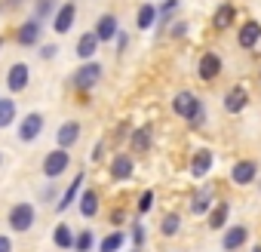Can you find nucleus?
<instances>
[{
	"instance_id": "nucleus-1",
	"label": "nucleus",
	"mask_w": 261,
	"mask_h": 252,
	"mask_svg": "<svg viewBox=\"0 0 261 252\" xmlns=\"http://www.w3.org/2000/svg\"><path fill=\"white\" fill-rule=\"evenodd\" d=\"M172 111H175L181 120H188L191 126H203V120H206V108H203V102H200L194 92H188V89L175 92V98H172Z\"/></svg>"
},
{
	"instance_id": "nucleus-2",
	"label": "nucleus",
	"mask_w": 261,
	"mask_h": 252,
	"mask_svg": "<svg viewBox=\"0 0 261 252\" xmlns=\"http://www.w3.org/2000/svg\"><path fill=\"white\" fill-rule=\"evenodd\" d=\"M68 166H71V154H68V148H56V151H49V154L43 157L40 172H43L46 179H59V175L68 172Z\"/></svg>"
},
{
	"instance_id": "nucleus-3",
	"label": "nucleus",
	"mask_w": 261,
	"mask_h": 252,
	"mask_svg": "<svg viewBox=\"0 0 261 252\" xmlns=\"http://www.w3.org/2000/svg\"><path fill=\"white\" fill-rule=\"evenodd\" d=\"M34 218H37V209H34L31 203H16V206L10 209V215H7V221H10V228H13L16 234L31 231V228H34Z\"/></svg>"
},
{
	"instance_id": "nucleus-4",
	"label": "nucleus",
	"mask_w": 261,
	"mask_h": 252,
	"mask_svg": "<svg viewBox=\"0 0 261 252\" xmlns=\"http://www.w3.org/2000/svg\"><path fill=\"white\" fill-rule=\"evenodd\" d=\"M98 80H101V65H98V62H86V65H80V68L74 71V77H71L74 89H80V92H89Z\"/></svg>"
},
{
	"instance_id": "nucleus-5",
	"label": "nucleus",
	"mask_w": 261,
	"mask_h": 252,
	"mask_svg": "<svg viewBox=\"0 0 261 252\" xmlns=\"http://www.w3.org/2000/svg\"><path fill=\"white\" fill-rule=\"evenodd\" d=\"M40 133H43V114H28V117H22V123H19V142H34V139H40Z\"/></svg>"
},
{
	"instance_id": "nucleus-6",
	"label": "nucleus",
	"mask_w": 261,
	"mask_h": 252,
	"mask_svg": "<svg viewBox=\"0 0 261 252\" xmlns=\"http://www.w3.org/2000/svg\"><path fill=\"white\" fill-rule=\"evenodd\" d=\"M255 179H258V163H255V160H240V163H233V169H230V182H233V185L246 188V185H252Z\"/></svg>"
},
{
	"instance_id": "nucleus-7",
	"label": "nucleus",
	"mask_w": 261,
	"mask_h": 252,
	"mask_svg": "<svg viewBox=\"0 0 261 252\" xmlns=\"http://www.w3.org/2000/svg\"><path fill=\"white\" fill-rule=\"evenodd\" d=\"M221 74V59H218V53H203L200 56V62H197V77L200 80H215Z\"/></svg>"
},
{
	"instance_id": "nucleus-8",
	"label": "nucleus",
	"mask_w": 261,
	"mask_h": 252,
	"mask_svg": "<svg viewBox=\"0 0 261 252\" xmlns=\"http://www.w3.org/2000/svg\"><path fill=\"white\" fill-rule=\"evenodd\" d=\"M237 43H240L243 49H255V46L261 43V22H255V19L243 22L240 34H237Z\"/></svg>"
},
{
	"instance_id": "nucleus-9",
	"label": "nucleus",
	"mask_w": 261,
	"mask_h": 252,
	"mask_svg": "<svg viewBox=\"0 0 261 252\" xmlns=\"http://www.w3.org/2000/svg\"><path fill=\"white\" fill-rule=\"evenodd\" d=\"M74 19H77V7L71 4V0H68L65 7H59V10H56V19H53V28H56V34H68V31L74 28Z\"/></svg>"
},
{
	"instance_id": "nucleus-10",
	"label": "nucleus",
	"mask_w": 261,
	"mask_h": 252,
	"mask_svg": "<svg viewBox=\"0 0 261 252\" xmlns=\"http://www.w3.org/2000/svg\"><path fill=\"white\" fill-rule=\"evenodd\" d=\"M40 40V19H28L16 28V43L19 46H34Z\"/></svg>"
},
{
	"instance_id": "nucleus-11",
	"label": "nucleus",
	"mask_w": 261,
	"mask_h": 252,
	"mask_svg": "<svg viewBox=\"0 0 261 252\" xmlns=\"http://www.w3.org/2000/svg\"><path fill=\"white\" fill-rule=\"evenodd\" d=\"M249 108V92L243 89V86H230L227 92H224V111L227 114H240V111H246Z\"/></svg>"
},
{
	"instance_id": "nucleus-12",
	"label": "nucleus",
	"mask_w": 261,
	"mask_h": 252,
	"mask_svg": "<svg viewBox=\"0 0 261 252\" xmlns=\"http://www.w3.org/2000/svg\"><path fill=\"white\" fill-rule=\"evenodd\" d=\"M243 243H249V228H246V224H230V228L224 231V237H221V246H224L227 252H237Z\"/></svg>"
},
{
	"instance_id": "nucleus-13",
	"label": "nucleus",
	"mask_w": 261,
	"mask_h": 252,
	"mask_svg": "<svg viewBox=\"0 0 261 252\" xmlns=\"http://www.w3.org/2000/svg\"><path fill=\"white\" fill-rule=\"evenodd\" d=\"M212 163H215V157H212V151H209V148H200V151H194V157H191V175H194V179H203V175H209Z\"/></svg>"
},
{
	"instance_id": "nucleus-14",
	"label": "nucleus",
	"mask_w": 261,
	"mask_h": 252,
	"mask_svg": "<svg viewBox=\"0 0 261 252\" xmlns=\"http://www.w3.org/2000/svg\"><path fill=\"white\" fill-rule=\"evenodd\" d=\"M77 139H80V123L77 120H65L59 126V133H56V145L59 148H71V145H77Z\"/></svg>"
},
{
	"instance_id": "nucleus-15",
	"label": "nucleus",
	"mask_w": 261,
	"mask_h": 252,
	"mask_svg": "<svg viewBox=\"0 0 261 252\" xmlns=\"http://www.w3.org/2000/svg\"><path fill=\"white\" fill-rule=\"evenodd\" d=\"M133 169H136V163H133V157H129V154H117V157L111 160V179H114V182L133 179Z\"/></svg>"
},
{
	"instance_id": "nucleus-16",
	"label": "nucleus",
	"mask_w": 261,
	"mask_h": 252,
	"mask_svg": "<svg viewBox=\"0 0 261 252\" xmlns=\"http://www.w3.org/2000/svg\"><path fill=\"white\" fill-rule=\"evenodd\" d=\"M28 86V65L25 62H16L10 71H7V89L10 92H22Z\"/></svg>"
},
{
	"instance_id": "nucleus-17",
	"label": "nucleus",
	"mask_w": 261,
	"mask_h": 252,
	"mask_svg": "<svg viewBox=\"0 0 261 252\" xmlns=\"http://www.w3.org/2000/svg\"><path fill=\"white\" fill-rule=\"evenodd\" d=\"M80 194H83V172H77V175H74V182L68 185V191L56 200V212H65V209H68V206L80 197Z\"/></svg>"
},
{
	"instance_id": "nucleus-18",
	"label": "nucleus",
	"mask_w": 261,
	"mask_h": 252,
	"mask_svg": "<svg viewBox=\"0 0 261 252\" xmlns=\"http://www.w3.org/2000/svg\"><path fill=\"white\" fill-rule=\"evenodd\" d=\"M95 34H98V40H101V43H108V40H114V37L120 34V25H117V16H111V13H105V16L98 19V25H95Z\"/></svg>"
},
{
	"instance_id": "nucleus-19",
	"label": "nucleus",
	"mask_w": 261,
	"mask_h": 252,
	"mask_svg": "<svg viewBox=\"0 0 261 252\" xmlns=\"http://www.w3.org/2000/svg\"><path fill=\"white\" fill-rule=\"evenodd\" d=\"M160 19V10L154 7V4H142L139 7V13H136V25L142 28V31H148V28H154V22Z\"/></svg>"
},
{
	"instance_id": "nucleus-20",
	"label": "nucleus",
	"mask_w": 261,
	"mask_h": 252,
	"mask_svg": "<svg viewBox=\"0 0 261 252\" xmlns=\"http://www.w3.org/2000/svg\"><path fill=\"white\" fill-rule=\"evenodd\" d=\"M98 34L95 31H86V34H80V40H77V56L80 59H92L95 56V49H98Z\"/></svg>"
},
{
	"instance_id": "nucleus-21",
	"label": "nucleus",
	"mask_w": 261,
	"mask_h": 252,
	"mask_svg": "<svg viewBox=\"0 0 261 252\" xmlns=\"http://www.w3.org/2000/svg\"><path fill=\"white\" fill-rule=\"evenodd\" d=\"M233 16H237V7H233V4H221V7L215 10V16H212V25H215L218 31H224V28L233 25Z\"/></svg>"
},
{
	"instance_id": "nucleus-22",
	"label": "nucleus",
	"mask_w": 261,
	"mask_h": 252,
	"mask_svg": "<svg viewBox=\"0 0 261 252\" xmlns=\"http://www.w3.org/2000/svg\"><path fill=\"white\" fill-rule=\"evenodd\" d=\"M74 231L62 221V224H56V231H53V246H59V249H74Z\"/></svg>"
},
{
	"instance_id": "nucleus-23",
	"label": "nucleus",
	"mask_w": 261,
	"mask_h": 252,
	"mask_svg": "<svg viewBox=\"0 0 261 252\" xmlns=\"http://www.w3.org/2000/svg\"><path fill=\"white\" fill-rule=\"evenodd\" d=\"M129 145H133L136 154H145L151 148V126H139V130L133 133V139H129Z\"/></svg>"
},
{
	"instance_id": "nucleus-24",
	"label": "nucleus",
	"mask_w": 261,
	"mask_h": 252,
	"mask_svg": "<svg viewBox=\"0 0 261 252\" xmlns=\"http://www.w3.org/2000/svg\"><path fill=\"white\" fill-rule=\"evenodd\" d=\"M95 212H98V194L86 188V191L80 194V215H83V218H95Z\"/></svg>"
},
{
	"instance_id": "nucleus-25",
	"label": "nucleus",
	"mask_w": 261,
	"mask_h": 252,
	"mask_svg": "<svg viewBox=\"0 0 261 252\" xmlns=\"http://www.w3.org/2000/svg\"><path fill=\"white\" fill-rule=\"evenodd\" d=\"M227 215H230L227 200H224V203H215V206L209 209V228H212V231H221V228H224V221H227Z\"/></svg>"
},
{
	"instance_id": "nucleus-26",
	"label": "nucleus",
	"mask_w": 261,
	"mask_h": 252,
	"mask_svg": "<svg viewBox=\"0 0 261 252\" xmlns=\"http://www.w3.org/2000/svg\"><path fill=\"white\" fill-rule=\"evenodd\" d=\"M212 209V191L206 188V191H197V197L191 200V212L194 215H206Z\"/></svg>"
},
{
	"instance_id": "nucleus-27",
	"label": "nucleus",
	"mask_w": 261,
	"mask_h": 252,
	"mask_svg": "<svg viewBox=\"0 0 261 252\" xmlns=\"http://www.w3.org/2000/svg\"><path fill=\"white\" fill-rule=\"evenodd\" d=\"M13 120H16V102L13 98H0V130H7Z\"/></svg>"
},
{
	"instance_id": "nucleus-28",
	"label": "nucleus",
	"mask_w": 261,
	"mask_h": 252,
	"mask_svg": "<svg viewBox=\"0 0 261 252\" xmlns=\"http://www.w3.org/2000/svg\"><path fill=\"white\" fill-rule=\"evenodd\" d=\"M178 228H181V215H175V212H169V215L160 221V234H163V237H175Z\"/></svg>"
},
{
	"instance_id": "nucleus-29",
	"label": "nucleus",
	"mask_w": 261,
	"mask_h": 252,
	"mask_svg": "<svg viewBox=\"0 0 261 252\" xmlns=\"http://www.w3.org/2000/svg\"><path fill=\"white\" fill-rule=\"evenodd\" d=\"M123 243H126V237H123L120 231H114V234H108V237L98 243V252H117Z\"/></svg>"
},
{
	"instance_id": "nucleus-30",
	"label": "nucleus",
	"mask_w": 261,
	"mask_h": 252,
	"mask_svg": "<svg viewBox=\"0 0 261 252\" xmlns=\"http://www.w3.org/2000/svg\"><path fill=\"white\" fill-rule=\"evenodd\" d=\"M92 246H95L92 231H80V234H77V240H74V249H77V252H89Z\"/></svg>"
},
{
	"instance_id": "nucleus-31",
	"label": "nucleus",
	"mask_w": 261,
	"mask_h": 252,
	"mask_svg": "<svg viewBox=\"0 0 261 252\" xmlns=\"http://www.w3.org/2000/svg\"><path fill=\"white\" fill-rule=\"evenodd\" d=\"M53 10H56V0H37V4H34V19L46 22Z\"/></svg>"
},
{
	"instance_id": "nucleus-32",
	"label": "nucleus",
	"mask_w": 261,
	"mask_h": 252,
	"mask_svg": "<svg viewBox=\"0 0 261 252\" xmlns=\"http://www.w3.org/2000/svg\"><path fill=\"white\" fill-rule=\"evenodd\" d=\"M133 246H136V249H142V246H145V224H142V221H136V224H133Z\"/></svg>"
},
{
	"instance_id": "nucleus-33",
	"label": "nucleus",
	"mask_w": 261,
	"mask_h": 252,
	"mask_svg": "<svg viewBox=\"0 0 261 252\" xmlns=\"http://www.w3.org/2000/svg\"><path fill=\"white\" fill-rule=\"evenodd\" d=\"M178 10V0H166V4L160 7V22H169V16Z\"/></svg>"
},
{
	"instance_id": "nucleus-34",
	"label": "nucleus",
	"mask_w": 261,
	"mask_h": 252,
	"mask_svg": "<svg viewBox=\"0 0 261 252\" xmlns=\"http://www.w3.org/2000/svg\"><path fill=\"white\" fill-rule=\"evenodd\" d=\"M151 206H154V191H145V194H142V200H139V212L145 215Z\"/></svg>"
},
{
	"instance_id": "nucleus-35",
	"label": "nucleus",
	"mask_w": 261,
	"mask_h": 252,
	"mask_svg": "<svg viewBox=\"0 0 261 252\" xmlns=\"http://www.w3.org/2000/svg\"><path fill=\"white\" fill-rule=\"evenodd\" d=\"M56 53H59V49H56V43H46V46L40 49V56H43V59H53Z\"/></svg>"
},
{
	"instance_id": "nucleus-36",
	"label": "nucleus",
	"mask_w": 261,
	"mask_h": 252,
	"mask_svg": "<svg viewBox=\"0 0 261 252\" xmlns=\"http://www.w3.org/2000/svg\"><path fill=\"white\" fill-rule=\"evenodd\" d=\"M0 252H13V240L0 234Z\"/></svg>"
},
{
	"instance_id": "nucleus-37",
	"label": "nucleus",
	"mask_w": 261,
	"mask_h": 252,
	"mask_svg": "<svg viewBox=\"0 0 261 252\" xmlns=\"http://www.w3.org/2000/svg\"><path fill=\"white\" fill-rule=\"evenodd\" d=\"M111 221H114V224H123V221H126V218H123V212H120V209H117V212H111Z\"/></svg>"
},
{
	"instance_id": "nucleus-38",
	"label": "nucleus",
	"mask_w": 261,
	"mask_h": 252,
	"mask_svg": "<svg viewBox=\"0 0 261 252\" xmlns=\"http://www.w3.org/2000/svg\"><path fill=\"white\" fill-rule=\"evenodd\" d=\"M252 252H261V246H252Z\"/></svg>"
},
{
	"instance_id": "nucleus-39",
	"label": "nucleus",
	"mask_w": 261,
	"mask_h": 252,
	"mask_svg": "<svg viewBox=\"0 0 261 252\" xmlns=\"http://www.w3.org/2000/svg\"><path fill=\"white\" fill-rule=\"evenodd\" d=\"M0 163H4V157H0Z\"/></svg>"
},
{
	"instance_id": "nucleus-40",
	"label": "nucleus",
	"mask_w": 261,
	"mask_h": 252,
	"mask_svg": "<svg viewBox=\"0 0 261 252\" xmlns=\"http://www.w3.org/2000/svg\"><path fill=\"white\" fill-rule=\"evenodd\" d=\"M0 46H4V40H0Z\"/></svg>"
},
{
	"instance_id": "nucleus-41",
	"label": "nucleus",
	"mask_w": 261,
	"mask_h": 252,
	"mask_svg": "<svg viewBox=\"0 0 261 252\" xmlns=\"http://www.w3.org/2000/svg\"><path fill=\"white\" fill-rule=\"evenodd\" d=\"M258 188H261V182H258Z\"/></svg>"
}]
</instances>
